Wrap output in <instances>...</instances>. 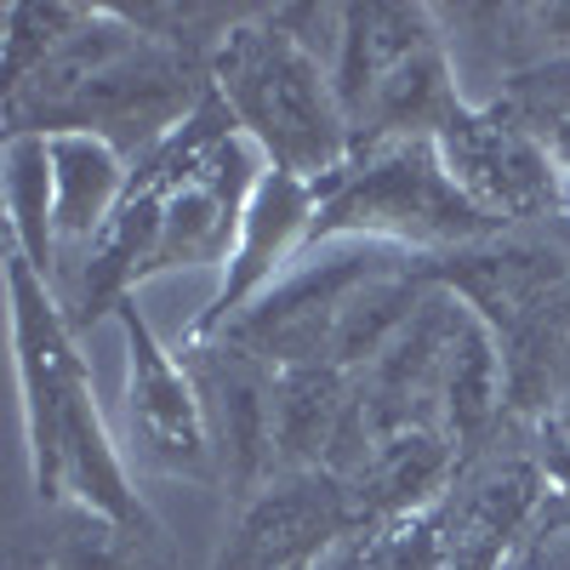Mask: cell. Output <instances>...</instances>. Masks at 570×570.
<instances>
[{"mask_svg":"<svg viewBox=\"0 0 570 570\" xmlns=\"http://www.w3.org/2000/svg\"><path fill=\"white\" fill-rule=\"evenodd\" d=\"M354 531L348 480L331 468L279 473L257 497L240 502V519L217 553V570H297L320 564Z\"/></svg>","mask_w":570,"mask_h":570,"instance_id":"7","label":"cell"},{"mask_svg":"<svg viewBox=\"0 0 570 570\" xmlns=\"http://www.w3.org/2000/svg\"><path fill=\"white\" fill-rule=\"evenodd\" d=\"M331 80H337L354 149L394 137H440L462 115L445 35L428 7H348Z\"/></svg>","mask_w":570,"mask_h":570,"instance_id":"5","label":"cell"},{"mask_svg":"<svg viewBox=\"0 0 570 570\" xmlns=\"http://www.w3.org/2000/svg\"><path fill=\"white\" fill-rule=\"evenodd\" d=\"M206 75L274 171L325 183L331 171L348 166L354 131L337 98V80L274 23V12H257L252 23L234 29L212 52Z\"/></svg>","mask_w":570,"mask_h":570,"instance_id":"4","label":"cell"},{"mask_svg":"<svg viewBox=\"0 0 570 570\" xmlns=\"http://www.w3.org/2000/svg\"><path fill=\"white\" fill-rule=\"evenodd\" d=\"M195 52L131 29L115 7H86V23L29 80L7 86V131H91L131 160H149L160 142L206 104L212 75Z\"/></svg>","mask_w":570,"mask_h":570,"instance_id":"1","label":"cell"},{"mask_svg":"<svg viewBox=\"0 0 570 570\" xmlns=\"http://www.w3.org/2000/svg\"><path fill=\"white\" fill-rule=\"evenodd\" d=\"M297 570H320V564H297Z\"/></svg>","mask_w":570,"mask_h":570,"instance_id":"19","label":"cell"},{"mask_svg":"<svg viewBox=\"0 0 570 570\" xmlns=\"http://www.w3.org/2000/svg\"><path fill=\"white\" fill-rule=\"evenodd\" d=\"M497 234L502 223H491L451 183L434 137H394L354 149L343 171L320 183V212L303 257L348 240L389 252H462Z\"/></svg>","mask_w":570,"mask_h":570,"instance_id":"3","label":"cell"},{"mask_svg":"<svg viewBox=\"0 0 570 570\" xmlns=\"http://www.w3.org/2000/svg\"><path fill=\"white\" fill-rule=\"evenodd\" d=\"M445 171L462 195L480 206L491 223H519V217H548L559 212V183L553 166L542 155L537 131L519 120L513 109L491 104V109H468L434 137Z\"/></svg>","mask_w":570,"mask_h":570,"instance_id":"8","label":"cell"},{"mask_svg":"<svg viewBox=\"0 0 570 570\" xmlns=\"http://www.w3.org/2000/svg\"><path fill=\"white\" fill-rule=\"evenodd\" d=\"M548 473L531 456L485 462L480 473L451 485L445 497V548L451 570H508L513 537L531 525Z\"/></svg>","mask_w":570,"mask_h":570,"instance_id":"12","label":"cell"},{"mask_svg":"<svg viewBox=\"0 0 570 570\" xmlns=\"http://www.w3.org/2000/svg\"><path fill=\"white\" fill-rule=\"evenodd\" d=\"M12 285V348H18V389H23V434L35 491L46 502H69L126 531H160L155 513L131 491L126 456L91 394L86 354L75 348V325L52 292V279L35 274L18 252L7 257Z\"/></svg>","mask_w":570,"mask_h":570,"instance_id":"2","label":"cell"},{"mask_svg":"<svg viewBox=\"0 0 570 570\" xmlns=\"http://www.w3.org/2000/svg\"><path fill=\"white\" fill-rule=\"evenodd\" d=\"M52 177H58V268L69 257H80L98 234L115 223V212L126 206L131 188V166L115 142L91 137V131H52Z\"/></svg>","mask_w":570,"mask_h":570,"instance_id":"13","label":"cell"},{"mask_svg":"<svg viewBox=\"0 0 570 570\" xmlns=\"http://www.w3.org/2000/svg\"><path fill=\"white\" fill-rule=\"evenodd\" d=\"M86 23V7H7V86L29 80Z\"/></svg>","mask_w":570,"mask_h":570,"instance_id":"16","label":"cell"},{"mask_svg":"<svg viewBox=\"0 0 570 570\" xmlns=\"http://www.w3.org/2000/svg\"><path fill=\"white\" fill-rule=\"evenodd\" d=\"M195 360V383L206 394V416H212V440L223 456V480L234 497H257L268 480H279V440H274V383L279 371L228 354L217 343L188 348Z\"/></svg>","mask_w":570,"mask_h":570,"instance_id":"10","label":"cell"},{"mask_svg":"<svg viewBox=\"0 0 570 570\" xmlns=\"http://www.w3.org/2000/svg\"><path fill=\"white\" fill-rule=\"evenodd\" d=\"M46 570H166L160 531H126L98 513L69 508L46 548Z\"/></svg>","mask_w":570,"mask_h":570,"instance_id":"15","label":"cell"},{"mask_svg":"<svg viewBox=\"0 0 570 570\" xmlns=\"http://www.w3.org/2000/svg\"><path fill=\"white\" fill-rule=\"evenodd\" d=\"M456 445L451 434L428 422L394 428V434L376 440L343 480L354 497V531H376V525H394V519H411L422 508H440L456 485Z\"/></svg>","mask_w":570,"mask_h":570,"instance_id":"11","label":"cell"},{"mask_svg":"<svg viewBox=\"0 0 570 570\" xmlns=\"http://www.w3.org/2000/svg\"><path fill=\"white\" fill-rule=\"evenodd\" d=\"M0 188H7V217H12V252L52 279L58 274V177H52V142L46 131H7L0 149Z\"/></svg>","mask_w":570,"mask_h":570,"instance_id":"14","label":"cell"},{"mask_svg":"<svg viewBox=\"0 0 570 570\" xmlns=\"http://www.w3.org/2000/svg\"><path fill=\"white\" fill-rule=\"evenodd\" d=\"M115 325L126 337V434H131V456L171 480H195L212 485L223 473L217 440H212V416H206V394L195 383V365H183L155 325L137 314V303L126 297L115 308Z\"/></svg>","mask_w":570,"mask_h":570,"instance_id":"6","label":"cell"},{"mask_svg":"<svg viewBox=\"0 0 570 570\" xmlns=\"http://www.w3.org/2000/svg\"><path fill=\"white\" fill-rule=\"evenodd\" d=\"M314 212H320V183L274 171V166L263 171L257 195L246 206V228H240V246H234V263L223 268L217 297L206 303V314L195 325H188V348H200V343L217 337V331H228L285 268L303 257Z\"/></svg>","mask_w":570,"mask_h":570,"instance_id":"9","label":"cell"},{"mask_svg":"<svg viewBox=\"0 0 570 570\" xmlns=\"http://www.w3.org/2000/svg\"><path fill=\"white\" fill-rule=\"evenodd\" d=\"M508 109V104H502ZM525 120V115H519ZM542 142V155L553 166V183H559V212H570V115H542V120H525Z\"/></svg>","mask_w":570,"mask_h":570,"instance_id":"17","label":"cell"},{"mask_svg":"<svg viewBox=\"0 0 570 570\" xmlns=\"http://www.w3.org/2000/svg\"><path fill=\"white\" fill-rule=\"evenodd\" d=\"M542 473H548L559 491H570V440H559V445L542 451Z\"/></svg>","mask_w":570,"mask_h":570,"instance_id":"18","label":"cell"}]
</instances>
